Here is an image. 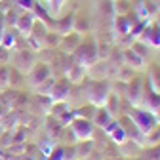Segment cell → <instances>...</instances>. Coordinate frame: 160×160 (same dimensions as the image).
<instances>
[{
    "instance_id": "ac0fdd59",
    "label": "cell",
    "mask_w": 160,
    "mask_h": 160,
    "mask_svg": "<svg viewBox=\"0 0 160 160\" xmlns=\"http://www.w3.org/2000/svg\"><path fill=\"white\" fill-rule=\"evenodd\" d=\"M112 12L114 15H126L132 12L130 0H112Z\"/></svg>"
},
{
    "instance_id": "ba28073f",
    "label": "cell",
    "mask_w": 160,
    "mask_h": 160,
    "mask_svg": "<svg viewBox=\"0 0 160 160\" xmlns=\"http://www.w3.org/2000/svg\"><path fill=\"white\" fill-rule=\"evenodd\" d=\"M80 42H82V36H80L78 32H69V34H65V36H61V42H59V50H61L63 53H72L78 46H80Z\"/></svg>"
},
{
    "instance_id": "52a82bcc",
    "label": "cell",
    "mask_w": 160,
    "mask_h": 160,
    "mask_svg": "<svg viewBox=\"0 0 160 160\" xmlns=\"http://www.w3.org/2000/svg\"><path fill=\"white\" fill-rule=\"evenodd\" d=\"M71 82L69 80H59V82H53L52 86V92H50V97L53 99V101L61 103V101H67L69 95H71Z\"/></svg>"
},
{
    "instance_id": "2e32d148",
    "label": "cell",
    "mask_w": 160,
    "mask_h": 160,
    "mask_svg": "<svg viewBox=\"0 0 160 160\" xmlns=\"http://www.w3.org/2000/svg\"><path fill=\"white\" fill-rule=\"evenodd\" d=\"M147 80H149V86L152 92L160 93V67L158 65H152L149 74H147Z\"/></svg>"
},
{
    "instance_id": "603a6c76",
    "label": "cell",
    "mask_w": 160,
    "mask_h": 160,
    "mask_svg": "<svg viewBox=\"0 0 160 160\" xmlns=\"http://www.w3.org/2000/svg\"><path fill=\"white\" fill-rule=\"evenodd\" d=\"M8 82H10V67L0 65V90L8 88Z\"/></svg>"
},
{
    "instance_id": "ffe728a7",
    "label": "cell",
    "mask_w": 160,
    "mask_h": 160,
    "mask_svg": "<svg viewBox=\"0 0 160 160\" xmlns=\"http://www.w3.org/2000/svg\"><path fill=\"white\" fill-rule=\"evenodd\" d=\"M59 42H61V34H57L55 31H48L46 32V38H44V48H59Z\"/></svg>"
},
{
    "instance_id": "8fae6325",
    "label": "cell",
    "mask_w": 160,
    "mask_h": 160,
    "mask_svg": "<svg viewBox=\"0 0 160 160\" xmlns=\"http://www.w3.org/2000/svg\"><path fill=\"white\" fill-rule=\"evenodd\" d=\"M92 130H93L92 124L86 122L84 118H78V120H74V122H72V132H74V135L78 139H88L92 135Z\"/></svg>"
},
{
    "instance_id": "6da1fadb",
    "label": "cell",
    "mask_w": 160,
    "mask_h": 160,
    "mask_svg": "<svg viewBox=\"0 0 160 160\" xmlns=\"http://www.w3.org/2000/svg\"><path fill=\"white\" fill-rule=\"evenodd\" d=\"M71 55H72L74 61L80 63L82 67H92V65L97 61V44L93 42L92 38L82 40V42H80V46H78Z\"/></svg>"
},
{
    "instance_id": "cb8c5ba5",
    "label": "cell",
    "mask_w": 160,
    "mask_h": 160,
    "mask_svg": "<svg viewBox=\"0 0 160 160\" xmlns=\"http://www.w3.org/2000/svg\"><path fill=\"white\" fill-rule=\"evenodd\" d=\"M132 50H133L137 55H141L143 59L149 55V48H147V44H145V42H141V40H139V42H133V44H132Z\"/></svg>"
},
{
    "instance_id": "4fadbf2b",
    "label": "cell",
    "mask_w": 160,
    "mask_h": 160,
    "mask_svg": "<svg viewBox=\"0 0 160 160\" xmlns=\"http://www.w3.org/2000/svg\"><path fill=\"white\" fill-rule=\"evenodd\" d=\"M122 57H124V63L130 65L132 69H141V67L145 65V59H143L141 55H137L132 48L124 50V52H122Z\"/></svg>"
},
{
    "instance_id": "5b68a950",
    "label": "cell",
    "mask_w": 160,
    "mask_h": 160,
    "mask_svg": "<svg viewBox=\"0 0 160 160\" xmlns=\"http://www.w3.org/2000/svg\"><path fill=\"white\" fill-rule=\"evenodd\" d=\"M36 23V17H34V13L31 12V10H25V12H19V15H17V21H15V31L21 34L23 38H27V34L32 31V25Z\"/></svg>"
},
{
    "instance_id": "3957f363",
    "label": "cell",
    "mask_w": 160,
    "mask_h": 160,
    "mask_svg": "<svg viewBox=\"0 0 160 160\" xmlns=\"http://www.w3.org/2000/svg\"><path fill=\"white\" fill-rule=\"evenodd\" d=\"M84 97H88V101L93 105H103L105 99L109 97V84L107 82H90L84 86Z\"/></svg>"
},
{
    "instance_id": "44dd1931",
    "label": "cell",
    "mask_w": 160,
    "mask_h": 160,
    "mask_svg": "<svg viewBox=\"0 0 160 160\" xmlns=\"http://www.w3.org/2000/svg\"><path fill=\"white\" fill-rule=\"evenodd\" d=\"M95 116H97V118H95V120H97V124H99V126H103V128H105L109 122H112V116H111V112H109L107 109H99V111L95 109Z\"/></svg>"
},
{
    "instance_id": "9c48e42d",
    "label": "cell",
    "mask_w": 160,
    "mask_h": 160,
    "mask_svg": "<svg viewBox=\"0 0 160 160\" xmlns=\"http://www.w3.org/2000/svg\"><path fill=\"white\" fill-rule=\"evenodd\" d=\"M141 42H149L151 46H160V25H147L143 32L139 34Z\"/></svg>"
},
{
    "instance_id": "30bf717a",
    "label": "cell",
    "mask_w": 160,
    "mask_h": 160,
    "mask_svg": "<svg viewBox=\"0 0 160 160\" xmlns=\"http://www.w3.org/2000/svg\"><path fill=\"white\" fill-rule=\"evenodd\" d=\"M72 31L78 32L80 36H84V34H90L92 32V21H90V17L82 12H78L74 15V25H72Z\"/></svg>"
},
{
    "instance_id": "d6986e66",
    "label": "cell",
    "mask_w": 160,
    "mask_h": 160,
    "mask_svg": "<svg viewBox=\"0 0 160 160\" xmlns=\"http://www.w3.org/2000/svg\"><path fill=\"white\" fill-rule=\"evenodd\" d=\"M32 13H34V17H36V21H42V23H52V17H50V13L40 6L38 2H34V6H32V10H31Z\"/></svg>"
},
{
    "instance_id": "f1b7e54d",
    "label": "cell",
    "mask_w": 160,
    "mask_h": 160,
    "mask_svg": "<svg viewBox=\"0 0 160 160\" xmlns=\"http://www.w3.org/2000/svg\"><path fill=\"white\" fill-rule=\"evenodd\" d=\"M0 2H2V0H0Z\"/></svg>"
},
{
    "instance_id": "4316f807",
    "label": "cell",
    "mask_w": 160,
    "mask_h": 160,
    "mask_svg": "<svg viewBox=\"0 0 160 160\" xmlns=\"http://www.w3.org/2000/svg\"><path fill=\"white\" fill-rule=\"evenodd\" d=\"M59 6H61V0H52V8L53 10H57Z\"/></svg>"
},
{
    "instance_id": "7402d4cb",
    "label": "cell",
    "mask_w": 160,
    "mask_h": 160,
    "mask_svg": "<svg viewBox=\"0 0 160 160\" xmlns=\"http://www.w3.org/2000/svg\"><path fill=\"white\" fill-rule=\"evenodd\" d=\"M135 69H132L130 65H124L122 69H116V72H118V80H128V82H130V80L132 78H135V72H133Z\"/></svg>"
},
{
    "instance_id": "9a60e30c",
    "label": "cell",
    "mask_w": 160,
    "mask_h": 160,
    "mask_svg": "<svg viewBox=\"0 0 160 160\" xmlns=\"http://www.w3.org/2000/svg\"><path fill=\"white\" fill-rule=\"evenodd\" d=\"M19 122H21V116H17V112H4V116L0 118V126L4 130H13Z\"/></svg>"
},
{
    "instance_id": "5bb4252c",
    "label": "cell",
    "mask_w": 160,
    "mask_h": 160,
    "mask_svg": "<svg viewBox=\"0 0 160 160\" xmlns=\"http://www.w3.org/2000/svg\"><path fill=\"white\" fill-rule=\"evenodd\" d=\"M143 86H141V82L139 80H130V88H128V95H130V103H133V105H137L139 101H141V97H143Z\"/></svg>"
},
{
    "instance_id": "7a4b0ae2",
    "label": "cell",
    "mask_w": 160,
    "mask_h": 160,
    "mask_svg": "<svg viewBox=\"0 0 160 160\" xmlns=\"http://www.w3.org/2000/svg\"><path fill=\"white\" fill-rule=\"evenodd\" d=\"M12 61H13V67L17 71H21L23 74H27L36 65V55H34V52L31 48H19L12 55Z\"/></svg>"
},
{
    "instance_id": "d4e9b609",
    "label": "cell",
    "mask_w": 160,
    "mask_h": 160,
    "mask_svg": "<svg viewBox=\"0 0 160 160\" xmlns=\"http://www.w3.org/2000/svg\"><path fill=\"white\" fill-rule=\"evenodd\" d=\"M10 57H12L10 48H6V46L0 44V65H8L10 63Z\"/></svg>"
},
{
    "instance_id": "7c38bea8",
    "label": "cell",
    "mask_w": 160,
    "mask_h": 160,
    "mask_svg": "<svg viewBox=\"0 0 160 160\" xmlns=\"http://www.w3.org/2000/svg\"><path fill=\"white\" fill-rule=\"evenodd\" d=\"M72 25H74V15H65V17H61V19H57V21H55L53 31L57 34L65 36V34L72 32Z\"/></svg>"
},
{
    "instance_id": "83f0119b",
    "label": "cell",
    "mask_w": 160,
    "mask_h": 160,
    "mask_svg": "<svg viewBox=\"0 0 160 160\" xmlns=\"http://www.w3.org/2000/svg\"><path fill=\"white\" fill-rule=\"evenodd\" d=\"M2 132H4V128H2V126H0V135H2Z\"/></svg>"
},
{
    "instance_id": "8992f818",
    "label": "cell",
    "mask_w": 160,
    "mask_h": 160,
    "mask_svg": "<svg viewBox=\"0 0 160 160\" xmlns=\"http://www.w3.org/2000/svg\"><path fill=\"white\" fill-rule=\"evenodd\" d=\"M50 74H52V71H50V67H48L46 63H38V61H36V65L27 72V80H29V84H31L32 88H38Z\"/></svg>"
},
{
    "instance_id": "277c9868",
    "label": "cell",
    "mask_w": 160,
    "mask_h": 160,
    "mask_svg": "<svg viewBox=\"0 0 160 160\" xmlns=\"http://www.w3.org/2000/svg\"><path fill=\"white\" fill-rule=\"evenodd\" d=\"M130 118L137 124V130L141 132L143 135H147L154 126H156V118L152 116V112H147V111H139V109H133L130 112Z\"/></svg>"
},
{
    "instance_id": "484cf974",
    "label": "cell",
    "mask_w": 160,
    "mask_h": 160,
    "mask_svg": "<svg viewBox=\"0 0 160 160\" xmlns=\"http://www.w3.org/2000/svg\"><path fill=\"white\" fill-rule=\"evenodd\" d=\"M92 147H93V145H92L90 141H88V143H82V145H78V149H76V151H78V156L90 154V152H92Z\"/></svg>"
},
{
    "instance_id": "e0dca14e",
    "label": "cell",
    "mask_w": 160,
    "mask_h": 160,
    "mask_svg": "<svg viewBox=\"0 0 160 160\" xmlns=\"http://www.w3.org/2000/svg\"><path fill=\"white\" fill-rule=\"evenodd\" d=\"M23 82H25V74L21 71H17L15 67H10V82H8V88L17 90V88L23 86Z\"/></svg>"
}]
</instances>
